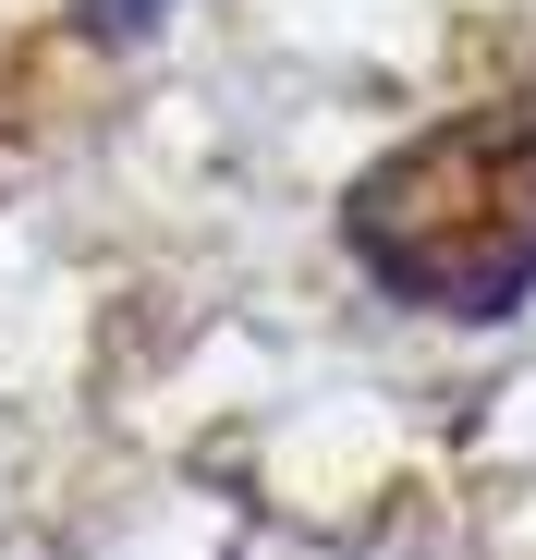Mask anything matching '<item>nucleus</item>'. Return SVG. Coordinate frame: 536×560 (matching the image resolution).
I'll use <instances>...</instances> for the list:
<instances>
[{
  "label": "nucleus",
  "instance_id": "nucleus-2",
  "mask_svg": "<svg viewBox=\"0 0 536 560\" xmlns=\"http://www.w3.org/2000/svg\"><path fill=\"white\" fill-rule=\"evenodd\" d=\"M73 13H85V25H98V37H147V25L171 13V0H73Z\"/></svg>",
  "mask_w": 536,
  "mask_h": 560
},
{
  "label": "nucleus",
  "instance_id": "nucleus-1",
  "mask_svg": "<svg viewBox=\"0 0 536 560\" xmlns=\"http://www.w3.org/2000/svg\"><path fill=\"white\" fill-rule=\"evenodd\" d=\"M341 244L415 317H512L536 293V110H476L391 147L341 196Z\"/></svg>",
  "mask_w": 536,
  "mask_h": 560
}]
</instances>
